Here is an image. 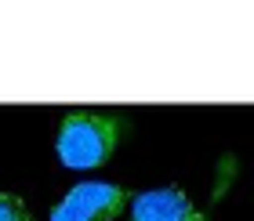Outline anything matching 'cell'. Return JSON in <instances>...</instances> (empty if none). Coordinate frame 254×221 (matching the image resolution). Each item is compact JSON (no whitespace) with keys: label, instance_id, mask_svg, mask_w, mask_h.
Wrapping results in <instances>:
<instances>
[{"label":"cell","instance_id":"obj_1","mask_svg":"<svg viewBox=\"0 0 254 221\" xmlns=\"http://www.w3.org/2000/svg\"><path fill=\"white\" fill-rule=\"evenodd\" d=\"M120 131H124V123L109 112L73 109L62 120V131H59V160L73 170L106 164L120 142Z\"/></svg>","mask_w":254,"mask_h":221},{"label":"cell","instance_id":"obj_2","mask_svg":"<svg viewBox=\"0 0 254 221\" xmlns=\"http://www.w3.org/2000/svg\"><path fill=\"white\" fill-rule=\"evenodd\" d=\"M131 203L127 189L106 181H84L62 196V203L51 211V221H117V214Z\"/></svg>","mask_w":254,"mask_h":221},{"label":"cell","instance_id":"obj_3","mask_svg":"<svg viewBox=\"0 0 254 221\" xmlns=\"http://www.w3.org/2000/svg\"><path fill=\"white\" fill-rule=\"evenodd\" d=\"M131 218L134 221H196L200 214L192 211L189 196L182 189H149L138 192L131 203Z\"/></svg>","mask_w":254,"mask_h":221},{"label":"cell","instance_id":"obj_4","mask_svg":"<svg viewBox=\"0 0 254 221\" xmlns=\"http://www.w3.org/2000/svg\"><path fill=\"white\" fill-rule=\"evenodd\" d=\"M0 221H33V218H29L26 203H22L18 196H11V192H0Z\"/></svg>","mask_w":254,"mask_h":221},{"label":"cell","instance_id":"obj_5","mask_svg":"<svg viewBox=\"0 0 254 221\" xmlns=\"http://www.w3.org/2000/svg\"><path fill=\"white\" fill-rule=\"evenodd\" d=\"M196 221H207V218H196Z\"/></svg>","mask_w":254,"mask_h":221}]
</instances>
